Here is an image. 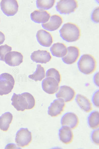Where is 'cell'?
<instances>
[{
	"mask_svg": "<svg viewBox=\"0 0 99 149\" xmlns=\"http://www.w3.org/2000/svg\"><path fill=\"white\" fill-rule=\"evenodd\" d=\"M12 114L9 112H5L0 116V129L3 131L8 129L12 120Z\"/></svg>",
	"mask_w": 99,
	"mask_h": 149,
	"instance_id": "21",
	"label": "cell"
},
{
	"mask_svg": "<svg viewBox=\"0 0 99 149\" xmlns=\"http://www.w3.org/2000/svg\"><path fill=\"white\" fill-rule=\"evenodd\" d=\"M99 92L98 90L95 92L92 97V101L94 105L97 107H99Z\"/></svg>",
	"mask_w": 99,
	"mask_h": 149,
	"instance_id": "29",
	"label": "cell"
},
{
	"mask_svg": "<svg viewBox=\"0 0 99 149\" xmlns=\"http://www.w3.org/2000/svg\"><path fill=\"white\" fill-rule=\"evenodd\" d=\"M59 32L61 37L69 42L78 40L81 36V30L79 27L76 24L71 22L64 24Z\"/></svg>",
	"mask_w": 99,
	"mask_h": 149,
	"instance_id": "2",
	"label": "cell"
},
{
	"mask_svg": "<svg viewBox=\"0 0 99 149\" xmlns=\"http://www.w3.org/2000/svg\"><path fill=\"white\" fill-rule=\"evenodd\" d=\"M13 76L7 73L0 75V95L8 94L11 92L15 84Z\"/></svg>",
	"mask_w": 99,
	"mask_h": 149,
	"instance_id": "4",
	"label": "cell"
},
{
	"mask_svg": "<svg viewBox=\"0 0 99 149\" xmlns=\"http://www.w3.org/2000/svg\"><path fill=\"white\" fill-rule=\"evenodd\" d=\"M36 36L38 42L43 46L50 47L53 42V38L51 34L45 30L41 29L38 30Z\"/></svg>",
	"mask_w": 99,
	"mask_h": 149,
	"instance_id": "16",
	"label": "cell"
},
{
	"mask_svg": "<svg viewBox=\"0 0 99 149\" xmlns=\"http://www.w3.org/2000/svg\"><path fill=\"white\" fill-rule=\"evenodd\" d=\"M55 1V0H37L36 3L38 8L41 10H47L52 7Z\"/></svg>",
	"mask_w": 99,
	"mask_h": 149,
	"instance_id": "24",
	"label": "cell"
},
{
	"mask_svg": "<svg viewBox=\"0 0 99 149\" xmlns=\"http://www.w3.org/2000/svg\"><path fill=\"white\" fill-rule=\"evenodd\" d=\"M88 123L90 127L93 129L98 128L99 126V113L98 111L91 112L88 118Z\"/></svg>",
	"mask_w": 99,
	"mask_h": 149,
	"instance_id": "23",
	"label": "cell"
},
{
	"mask_svg": "<svg viewBox=\"0 0 99 149\" xmlns=\"http://www.w3.org/2000/svg\"><path fill=\"white\" fill-rule=\"evenodd\" d=\"M12 105L19 111L33 108L35 104V100L33 95L27 92L17 94L14 93L11 99Z\"/></svg>",
	"mask_w": 99,
	"mask_h": 149,
	"instance_id": "1",
	"label": "cell"
},
{
	"mask_svg": "<svg viewBox=\"0 0 99 149\" xmlns=\"http://www.w3.org/2000/svg\"><path fill=\"white\" fill-rule=\"evenodd\" d=\"M50 53L48 51L38 50L31 54L30 58L31 60L36 63H46L51 59Z\"/></svg>",
	"mask_w": 99,
	"mask_h": 149,
	"instance_id": "14",
	"label": "cell"
},
{
	"mask_svg": "<svg viewBox=\"0 0 99 149\" xmlns=\"http://www.w3.org/2000/svg\"><path fill=\"white\" fill-rule=\"evenodd\" d=\"M75 95V92L72 88L67 85H63L60 87L56 96L58 99H61L65 102L71 101Z\"/></svg>",
	"mask_w": 99,
	"mask_h": 149,
	"instance_id": "8",
	"label": "cell"
},
{
	"mask_svg": "<svg viewBox=\"0 0 99 149\" xmlns=\"http://www.w3.org/2000/svg\"><path fill=\"white\" fill-rule=\"evenodd\" d=\"M65 106V102L62 100L59 99H55L49 107L48 114L52 117H57L63 111Z\"/></svg>",
	"mask_w": 99,
	"mask_h": 149,
	"instance_id": "10",
	"label": "cell"
},
{
	"mask_svg": "<svg viewBox=\"0 0 99 149\" xmlns=\"http://www.w3.org/2000/svg\"><path fill=\"white\" fill-rule=\"evenodd\" d=\"M23 58L21 53L16 51H11L5 55L4 61L10 66L15 67L19 66L22 63Z\"/></svg>",
	"mask_w": 99,
	"mask_h": 149,
	"instance_id": "9",
	"label": "cell"
},
{
	"mask_svg": "<svg viewBox=\"0 0 99 149\" xmlns=\"http://www.w3.org/2000/svg\"><path fill=\"white\" fill-rule=\"evenodd\" d=\"M63 22V19L61 16L58 14L51 16L49 21L47 23L42 24V27L48 31H53L58 29Z\"/></svg>",
	"mask_w": 99,
	"mask_h": 149,
	"instance_id": "15",
	"label": "cell"
},
{
	"mask_svg": "<svg viewBox=\"0 0 99 149\" xmlns=\"http://www.w3.org/2000/svg\"><path fill=\"white\" fill-rule=\"evenodd\" d=\"M61 123L62 126H66L72 129H74L78 126L79 120L77 116L72 112H67L62 117Z\"/></svg>",
	"mask_w": 99,
	"mask_h": 149,
	"instance_id": "13",
	"label": "cell"
},
{
	"mask_svg": "<svg viewBox=\"0 0 99 149\" xmlns=\"http://www.w3.org/2000/svg\"><path fill=\"white\" fill-rule=\"evenodd\" d=\"M59 84L54 78L50 77H46L42 82V88L46 93L49 94H53L58 91Z\"/></svg>",
	"mask_w": 99,
	"mask_h": 149,
	"instance_id": "11",
	"label": "cell"
},
{
	"mask_svg": "<svg viewBox=\"0 0 99 149\" xmlns=\"http://www.w3.org/2000/svg\"><path fill=\"white\" fill-rule=\"evenodd\" d=\"M94 81L95 84L97 86H99V73H96L94 77Z\"/></svg>",
	"mask_w": 99,
	"mask_h": 149,
	"instance_id": "30",
	"label": "cell"
},
{
	"mask_svg": "<svg viewBox=\"0 0 99 149\" xmlns=\"http://www.w3.org/2000/svg\"><path fill=\"white\" fill-rule=\"evenodd\" d=\"M78 6L77 1L75 0H62L57 3V10L61 14H68L74 12Z\"/></svg>",
	"mask_w": 99,
	"mask_h": 149,
	"instance_id": "5",
	"label": "cell"
},
{
	"mask_svg": "<svg viewBox=\"0 0 99 149\" xmlns=\"http://www.w3.org/2000/svg\"><path fill=\"white\" fill-rule=\"evenodd\" d=\"M12 49L11 47L6 44L0 46V60L4 61L5 55Z\"/></svg>",
	"mask_w": 99,
	"mask_h": 149,
	"instance_id": "26",
	"label": "cell"
},
{
	"mask_svg": "<svg viewBox=\"0 0 99 149\" xmlns=\"http://www.w3.org/2000/svg\"><path fill=\"white\" fill-rule=\"evenodd\" d=\"M75 100L78 106L85 112H89L92 110L91 103L85 96L80 94H78L76 96Z\"/></svg>",
	"mask_w": 99,
	"mask_h": 149,
	"instance_id": "20",
	"label": "cell"
},
{
	"mask_svg": "<svg viewBox=\"0 0 99 149\" xmlns=\"http://www.w3.org/2000/svg\"><path fill=\"white\" fill-rule=\"evenodd\" d=\"M50 14L47 11L43 10H36L30 15L31 19L38 23L44 24L48 22L50 17Z\"/></svg>",
	"mask_w": 99,
	"mask_h": 149,
	"instance_id": "17",
	"label": "cell"
},
{
	"mask_svg": "<svg viewBox=\"0 0 99 149\" xmlns=\"http://www.w3.org/2000/svg\"><path fill=\"white\" fill-rule=\"evenodd\" d=\"M0 6L3 13L7 16L15 15L18 11L19 7L18 2L15 0H2Z\"/></svg>",
	"mask_w": 99,
	"mask_h": 149,
	"instance_id": "7",
	"label": "cell"
},
{
	"mask_svg": "<svg viewBox=\"0 0 99 149\" xmlns=\"http://www.w3.org/2000/svg\"><path fill=\"white\" fill-rule=\"evenodd\" d=\"M50 51L53 56L63 57L67 53V48L64 43L58 42L52 45L50 48Z\"/></svg>",
	"mask_w": 99,
	"mask_h": 149,
	"instance_id": "19",
	"label": "cell"
},
{
	"mask_svg": "<svg viewBox=\"0 0 99 149\" xmlns=\"http://www.w3.org/2000/svg\"><path fill=\"white\" fill-rule=\"evenodd\" d=\"M80 54L78 48L75 46H70L67 48L66 55L62 57L63 62L67 64H71L75 62Z\"/></svg>",
	"mask_w": 99,
	"mask_h": 149,
	"instance_id": "12",
	"label": "cell"
},
{
	"mask_svg": "<svg viewBox=\"0 0 99 149\" xmlns=\"http://www.w3.org/2000/svg\"><path fill=\"white\" fill-rule=\"evenodd\" d=\"M96 65L95 58L92 55L89 54L82 55L77 63L79 71L86 74H89L93 72L96 69Z\"/></svg>",
	"mask_w": 99,
	"mask_h": 149,
	"instance_id": "3",
	"label": "cell"
},
{
	"mask_svg": "<svg viewBox=\"0 0 99 149\" xmlns=\"http://www.w3.org/2000/svg\"><path fill=\"white\" fill-rule=\"evenodd\" d=\"M32 140L31 132L27 128H21L17 132L15 139L17 145L22 147L28 146Z\"/></svg>",
	"mask_w": 99,
	"mask_h": 149,
	"instance_id": "6",
	"label": "cell"
},
{
	"mask_svg": "<svg viewBox=\"0 0 99 149\" xmlns=\"http://www.w3.org/2000/svg\"><path fill=\"white\" fill-rule=\"evenodd\" d=\"M5 36L4 34L0 31V45L2 44L5 40Z\"/></svg>",
	"mask_w": 99,
	"mask_h": 149,
	"instance_id": "31",
	"label": "cell"
},
{
	"mask_svg": "<svg viewBox=\"0 0 99 149\" xmlns=\"http://www.w3.org/2000/svg\"><path fill=\"white\" fill-rule=\"evenodd\" d=\"M99 7L96 8L92 12L91 15L92 21L96 23H99Z\"/></svg>",
	"mask_w": 99,
	"mask_h": 149,
	"instance_id": "27",
	"label": "cell"
},
{
	"mask_svg": "<svg viewBox=\"0 0 99 149\" xmlns=\"http://www.w3.org/2000/svg\"><path fill=\"white\" fill-rule=\"evenodd\" d=\"M46 76L54 78L59 83L61 81V76L59 72L54 68H51L48 69L46 72Z\"/></svg>",
	"mask_w": 99,
	"mask_h": 149,
	"instance_id": "25",
	"label": "cell"
},
{
	"mask_svg": "<svg viewBox=\"0 0 99 149\" xmlns=\"http://www.w3.org/2000/svg\"><path fill=\"white\" fill-rule=\"evenodd\" d=\"M59 136L60 141L66 144L71 143L74 138L73 134L71 129L66 126H63L59 129Z\"/></svg>",
	"mask_w": 99,
	"mask_h": 149,
	"instance_id": "18",
	"label": "cell"
},
{
	"mask_svg": "<svg viewBox=\"0 0 99 149\" xmlns=\"http://www.w3.org/2000/svg\"><path fill=\"white\" fill-rule=\"evenodd\" d=\"M99 129L95 130L92 132L91 134V139L93 142L96 145H99Z\"/></svg>",
	"mask_w": 99,
	"mask_h": 149,
	"instance_id": "28",
	"label": "cell"
},
{
	"mask_svg": "<svg viewBox=\"0 0 99 149\" xmlns=\"http://www.w3.org/2000/svg\"><path fill=\"white\" fill-rule=\"evenodd\" d=\"M45 77V71L44 68L40 64L37 65L35 71L32 74L28 76L30 79L35 81H41Z\"/></svg>",
	"mask_w": 99,
	"mask_h": 149,
	"instance_id": "22",
	"label": "cell"
}]
</instances>
